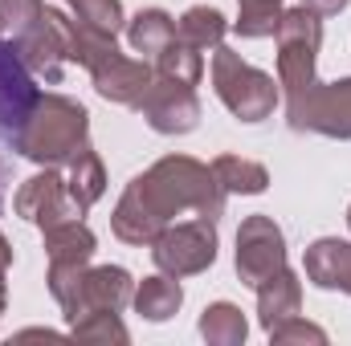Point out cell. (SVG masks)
<instances>
[{
  "label": "cell",
  "mask_w": 351,
  "mask_h": 346,
  "mask_svg": "<svg viewBox=\"0 0 351 346\" xmlns=\"http://www.w3.org/2000/svg\"><path fill=\"white\" fill-rule=\"evenodd\" d=\"M221 212H225V191L213 168L188 155H168L152 172L135 175L127 183L110 224H114V237L127 245H156V237L180 216L217 220Z\"/></svg>",
  "instance_id": "obj_1"
},
{
  "label": "cell",
  "mask_w": 351,
  "mask_h": 346,
  "mask_svg": "<svg viewBox=\"0 0 351 346\" xmlns=\"http://www.w3.org/2000/svg\"><path fill=\"white\" fill-rule=\"evenodd\" d=\"M86 135H90V114L74 98L41 94V102L33 106L29 122L21 127L12 151L41 163V168H62L86 147Z\"/></svg>",
  "instance_id": "obj_2"
},
{
  "label": "cell",
  "mask_w": 351,
  "mask_h": 346,
  "mask_svg": "<svg viewBox=\"0 0 351 346\" xmlns=\"http://www.w3.org/2000/svg\"><path fill=\"white\" fill-rule=\"evenodd\" d=\"M208 74H213L217 98L229 106L233 118H241V122H262V118L274 114V106H278V86H274V78L262 74L258 66L241 62V53H233L229 45H217V49H213Z\"/></svg>",
  "instance_id": "obj_3"
},
{
  "label": "cell",
  "mask_w": 351,
  "mask_h": 346,
  "mask_svg": "<svg viewBox=\"0 0 351 346\" xmlns=\"http://www.w3.org/2000/svg\"><path fill=\"white\" fill-rule=\"evenodd\" d=\"M278 86L286 90V98L302 94L315 82V57L323 45V21L311 8H286L278 21Z\"/></svg>",
  "instance_id": "obj_4"
},
{
  "label": "cell",
  "mask_w": 351,
  "mask_h": 346,
  "mask_svg": "<svg viewBox=\"0 0 351 346\" xmlns=\"http://www.w3.org/2000/svg\"><path fill=\"white\" fill-rule=\"evenodd\" d=\"M217 220L208 216H184L172 220L156 245H152V257L160 265V273L168 277H192V273H204L213 261H217Z\"/></svg>",
  "instance_id": "obj_5"
},
{
  "label": "cell",
  "mask_w": 351,
  "mask_h": 346,
  "mask_svg": "<svg viewBox=\"0 0 351 346\" xmlns=\"http://www.w3.org/2000/svg\"><path fill=\"white\" fill-rule=\"evenodd\" d=\"M286 118L294 131L351 139V78L343 82H311L302 94L286 98Z\"/></svg>",
  "instance_id": "obj_6"
},
{
  "label": "cell",
  "mask_w": 351,
  "mask_h": 346,
  "mask_svg": "<svg viewBox=\"0 0 351 346\" xmlns=\"http://www.w3.org/2000/svg\"><path fill=\"white\" fill-rule=\"evenodd\" d=\"M70 29H74V21L66 12L45 8L37 25H29L25 33L12 37V45H16V53H21V62L29 66L33 78H45L49 86L62 82L66 62H74V53H70Z\"/></svg>",
  "instance_id": "obj_7"
},
{
  "label": "cell",
  "mask_w": 351,
  "mask_h": 346,
  "mask_svg": "<svg viewBox=\"0 0 351 346\" xmlns=\"http://www.w3.org/2000/svg\"><path fill=\"white\" fill-rule=\"evenodd\" d=\"M41 102V90L33 82L29 66L21 62L12 41H0V147H12L21 127L29 122L33 106Z\"/></svg>",
  "instance_id": "obj_8"
},
{
  "label": "cell",
  "mask_w": 351,
  "mask_h": 346,
  "mask_svg": "<svg viewBox=\"0 0 351 346\" xmlns=\"http://www.w3.org/2000/svg\"><path fill=\"white\" fill-rule=\"evenodd\" d=\"M12 208H16V216L33 220L41 228L70 224V220H82L86 216V208L74 200L70 183L58 175V168H45V172H37L33 179H25L21 191H16V200H12Z\"/></svg>",
  "instance_id": "obj_9"
},
{
  "label": "cell",
  "mask_w": 351,
  "mask_h": 346,
  "mask_svg": "<svg viewBox=\"0 0 351 346\" xmlns=\"http://www.w3.org/2000/svg\"><path fill=\"white\" fill-rule=\"evenodd\" d=\"M278 269H286V237H282V228L269 216H245L241 228H237V277L258 289Z\"/></svg>",
  "instance_id": "obj_10"
},
{
  "label": "cell",
  "mask_w": 351,
  "mask_h": 346,
  "mask_svg": "<svg viewBox=\"0 0 351 346\" xmlns=\"http://www.w3.org/2000/svg\"><path fill=\"white\" fill-rule=\"evenodd\" d=\"M135 110H139V114L147 118V127L160 131V135H188V131H196V122H200V98H196V90L180 86L172 78H160V74H156V82L147 86V94L139 98Z\"/></svg>",
  "instance_id": "obj_11"
},
{
  "label": "cell",
  "mask_w": 351,
  "mask_h": 346,
  "mask_svg": "<svg viewBox=\"0 0 351 346\" xmlns=\"http://www.w3.org/2000/svg\"><path fill=\"white\" fill-rule=\"evenodd\" d=\"M94 90L106 98V102H119V106H139V98L147 94V86L156 82V70L147 62H135V57H123L119 49L110 57H102L94 70Z\"/></svg>",
  "instance_id": "obj_12"
},
{
  "label": "cell",
  "mask_w": 351,
  "mask_h": 346,
  "mask_svg": "<svg viewBox=\"0 0 351 346\" xmlns=\"http://www.w3.org/2000/svg\"><path fill=\"white\" fill-rule=\"evenodd\" d=\"M135 297V285H131V273L119 269V265H98V269H86L82 273V289H78V310L70 322H78L82 314H94V310H123L127 302Z\"/></svg>",
  "instance_id": "obj_13"
},
{
  "label": "cell",
  "mask_w": 351,
  "mask_h": 346,
  "mask_svg": "<svg viewBox=\"0 0 351 346\" xmlns=\"http://www.w3.org/2000/svg\"><path fill=\"white\" fill-rule=\"evenodd\" d=\"M306 281H315L319 289H343L351 293V241L339 237H323L306 249Z\"/></svg>",
  "instance_id": "obj_14"
},
{
  "label": "cell",
  "mask_w": 351,
  "mask_h": 346,
  "mask_svg": "<svg viewBox=\"0 0 351 346\" xmlns=\"http://www.w3.org/2000/svg\"><path fill=\"white\" fill-rule=\"evenodd\" d=\"M298 306H302V281H298L290 269H278L274 277H265L262 285H258V314H262L265 334H269L278 322L294 318Z\"/></svg>",
  "instance_id": "obj_15"
},
{
  "label": "cell",
  "mask_w": 351,
  "mask_h": 346,
  "mask_svg": "<svg viewBox=\"0 0 351 346\" xmlns=\"http://www.w3.org/2000/svg\"><path fill=\"white\" fill-rule=\"evenodd\" d=\"M135 310L147 318V322H168L176 310L184 306V289H180V277H168V273H160V277H143V285L135 289Z\"/></svg>",
  "instance_id": "obj_16"
},
{
  "label": "cell",
  "mask_w": 351,
  "mask_h": 346,
  "mask_svg": "<svg viewBox=\"0 0 351 346\" xmlns=\"http://www.w3.org/2000/svg\"><path fill=\"white\" fill-rule=\"evenodd\" d=\"M45 253H49V265H86L94 257V232L82 220L53 224L45 228Z\"/></svg>",
  "instance_id": "obj_17"
},
{
  "label": "cell",
  "mask_w": 351,
  "mask_h": 346,
  "mask_svg": "<svg viewBox=\"0 0 351 346\" xmlns=\"http://www.w3.org/2000/svg\"><path fill=\"white\" fill-rule=\"evenodd\" d=\"M172 37H176V21L164 8H143V12H135L127 21V41H131L135 53H152L156 57V53L168 49Z\"/></svg>",
  "instance_id": "obj_18"
},
{
  "label": "cell",
  "mask_w": 351,
  "mask_h": 346,
  "mask_svg": "<svg viewBox=\"0 0 351 346\" xmlns=\"http://www.w3.org/2000/svg\"><path fill=\"white\" fill-rule=\"evenodd\" d=\"M225 16L217 12V8H208V4H196V8H188L180 21H176V37L180 41H188L192 49H200V53H213L221 41H225Z\"/></svg>",
  "instance_id": "obj_19"
},
{
  "label": "cell",
  "mask_w": 351,
  "mask_h": 346,
  "mask_svg": "<svg viewBox=\"0 0 351 346\" xmlns=\"http://www.w3.org/2000/svg\"><path fill=\"white\" fill-rule=\"evenodd\" d=\"M213 175H217V183H221L225 196H229V191L258 196V191L269 187V172H265L262 163H254V159H241V155H221V159H213Z\"/></svg>",
  "instance_id": "obj_20"
},
{
  "label": "cell",
  "mask_w": 351,
  "mask_h": 346,
  "mask_svg": "<svg viewBox=\"0 0 351 346\" xmlns=\"http://www.w3.org/2000/svg\"><path fill=\"white\" fill-rule=\"evenodd\" d=\"M156 74H160V78H172V82H180V86H196V82L204 78V53L192 49L188 41L172 37L168 49L156 53Z\"/></svg>",
  "instance_id": "obj_21"
},
{
  "label": "cell",
  "mask_w": 351,
  "mask_h": 346,
  "mask_svg": "<svg viewBox=\"0 0 351 346\" xmlns=\"http://www.w3.org/2000/svg\"><path fill=\"white\" fill-rule=\"evenodd\" d=\"M70 191H74V200L82 204V208H90L94 200H102V191H106V172H102V159L90 151V143L70 159Z\"/></svg>",
  "instance_id": "obj_22"
},
{
  "label": "cell",
  "mask_w": 351,
  "mask_h": 346,
  "mask_svg": "<svg viewBox=\"0 0 351 346\" xmlns=\"http://www.w3.org/2000/svg\"><path fill=\"white\" fill-rule=\"evenodd\" d=\"M200 334H204L208 343H217V346H237V343H245L250 326H245V318H241V310H237L233 302H217V306L204 310Z\"/></svg>",
  "instance_id": "obj_23"
},
{
  "label": "cell",
  "mask_w": 351,
  "mask_h": 346,
  "mask_svg": "<svg viewBox=\"0 0 351 346\" xmlns=\"http://www.w3.org/2000/svg\"><path fill=\"white\" fill-rule=\"evenodd\" d=\"M70 8H74V16L90 25V29H98V33H119L127 21H123V4L119 0H66Z\"/></svg>",
  "instance_id": "obj_24"
},
{
  "label": "cell",
  "mask_w": 351,
  "mask_h": 346,
  "mask_svg": "<svg viewBox=\"0 0 351 346\" xmlns=\"http://www.w3.org/2000/svg\"><path fill=\"white\" fill-rule=\"evenodd\" d=\"M282 4H241V16L233 21L237 37H274L278 21H282Z\"/></svg>",
  "instance_id": "obj_25"
},
{
  "label": "cell",
  "mask_w": 351,
  "mask_h": 346,
  "mask_svg": "<svg viewBox=\"0 0 351 346\" xmlns=\"http://www.w3.org/2000/svg\"><path fill=\"white\" fill-rule=\"evenodd\" d=\"M78 338H114V343H127V330L123 322L114 318V310H94V314H82L78 322H70Z\"/></svg>",
  "instance_id": "obj_26"
},
{
  "label": "cell",
  "mask_w": 351,
  "mask_h": 346,
  "mask_svg": "<svg viewBox=\"0 0 351 346\" xmlns=\"http://www.w3.org/2000/svg\"><path fill=\"white\" fill-rule=\"evenodd\" d=\"M41 12H45V0H0V25L12 29V37L37 25Z\"/></svg>",
  "instance_id": "obj_27"
},
{
  "label": "cell",
  "mask_w": 351,
  "mask_h": 346,
  "mask_svg": "<svg viewBox=\"0 0 351 346\" xmlns=\"http://www.w3.org/2000/svg\"><path fill=\"white\" fill-rule=\"evenodd\" d=\"M269 338H274V343H327V334H323L319 326L302 322L298 314H294V318H286V322H278V326L269 330Z\"/></svg>",
  "instance_id": "obj_28"
},
{
  "label": "cell",
  "mask_w": 351,
  "mask_h": 346,
  "mask_svg": "<svg viewBox=\"0 0 351 346\" xmlns=\"http://www.w3.org/2000/svg\"><path fill=\"white\" fill-rule=\"evenodd\" d=\"M302 8H311V12H319V16H335V12L348 8V0H302Z\"/></svg>",
  "instance_id": "obj_29"
},
{
  "label": "cell",
  "mask_w": 351,
  "mask_h": 346,
  "mask_svg": "<svg viewBox=\"0 0 351 346\" xmlns=\"http://www.w3.org/2000/svg\"><path fill=\"white\" fill-rule=\"evenodd\" d=\"M8 265H12V249H8V241L0 237V281H4V273H8Z\"/></svg>",
  "instance_id": "obj_30"
},
{
  "label": "cell",
  "mask_w": 351,
  "mask_h": 346,
  "mask_svg": "<svg viewBox=\"0 0 351 346\" xmlns=\"http://www.w3.org/2000/svg\"><path fill=\"white\" fill-rule=\"evenodd\" d=\"M4 191H8V163L0 159V208H4Z\"/></svg>",
  "instance_id": "obj_31"
},
{
  "label": "cell",
  "mask_w": 351,
  "mask_h": 346,
  "mask_svg": "<svg viewBox=\"0 0 351 346\" xmlns=\"http://www.w3.org/2000/svg\"><path fill=\"white\" fill-rule=\"evenodd\" d=\"M241 4H282V0H241Z\"/></svg>",
  "instance_id": "obj_32"
},
{
  "label": "cell",
  "mask_w": 351,
  "mask_h": 346,
  "mask_svg": "<svg viewBox=\"0 0 351 346\" xmlns=\"http://www.w3.org/2000/svg\"><path fill=\"white\" fill-rule=\"evenodd\" d=\"M0 314H4V281H0Z\"/></svg>",
  "instance_id": "obj_33"
},
{
  "label": "cell",
  "mask_w": 351,
  "mask_h": 346,
  "mask_svg": "<svg viewBox=\"0 0 351 346\" xmlns=\"http://www.w3.org/2000/svg\"><path fill=\"white\" fill-rule=\"evenodd\" d=\"M348 228H351V208H348Z\"/></svg>",
  "instance_id": "obj_34"
},
{
  "label": "cell",
  "mask_w": 351,
  "mask_h": 346,
  "mask_svg": "<svg viewBox=\"0 0 351 346\" xmlns=\"http://www.w3.org/2000/svg\"><path fill=\"white\" fill-rule=\"evenodd\" d=\"M0 29H4V25H0Z\"/></svg>",
  "instance_id": "obj_35"
}]
</instances>
